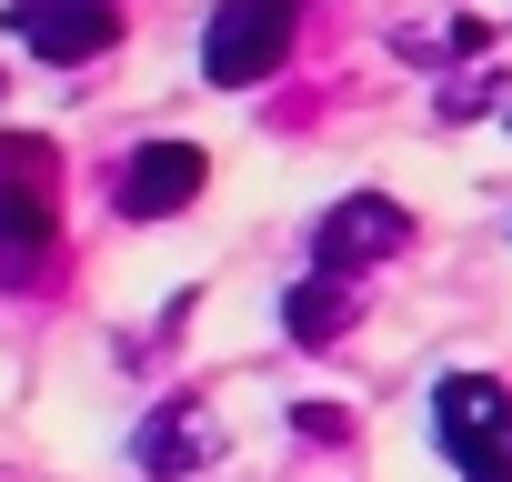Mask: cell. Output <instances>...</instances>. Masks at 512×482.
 <instances>
[{
	"instance_id": "cell-6",
	"label": "cell",
	"mask_w": 512,
	"mask_h": 482,
	"mask_svg": "<svg viewBox=\"0 0 512 482\" xmlns=\"http://www.w3.org/2000/svg\"><path fill=\"white\" fill-rule=\"evenodd\" d=\"M61 241V211L41 181H0V292H31V272L51 262Z\"/></svg>"
},
{
	"instance_id": "cell-9",
	"label": "cell",
	"mask_w": 512,
	"mask_h": 482,
	"mask_svg": "<svg viewBox=\"0 0 512 482\" xmlns=\"http://www.w3.org/2000/svg\"><path fill=\"white\" fill-rule=\"evenodd\" d=\"M0 181H61V161H51V141H0Z\"/></svg>"
},
{
	"instance_id": "cell-10",
	"label": "cell",
	"mask_w": 512,
	"mask_h": 482,
	"mask_svg": "<svg viewBox=\"0 0 512 482\" xmlns=\"http://www.w3.org/2000/svg\"><path fill=\"white\" fill-rule=\"evenodd\" d=\"M292 422H302V432H312V442H352V412H332V402H302V412H292Z\"/></svg>"
},
{
	"instance_id": "cell-3",
	"label": "cell",
	"mask_w": 512,
	"mask_h": 482,
	"mask_svg": "<svg viewBox=\"0 0 512 482\" xmlns=\"http://www.w3.org/2000/svg\"><path fill=\"white\" fill-rule=\"evenodd\" d=\"M412 241V211L402 201H382V191H352V201H332L322 211V231H312V252H322V272H342V282H362L372 262H392Z\"/></svg>"
},
{
	"instance_id": "cell-7",
	"label": "cell",
	"mask_w": 512,
	"mask_h": 482,
	"mask_svg": "<svg viewBox=\"0 0 512 482\" xmlns=\"http://www.w3.org/2000/svg\"><path fill=\"white\" fill-rule=\"evenodd\" d=\"M352 312H362V282H342V272H312V282L282 302L292 342H312V352H322V342H342V332H352Z\"/></svg>"
},
{
	"instance_id": "cell-11",
	"label": "cell",
	"mask_w": 512,
	"mask_h": 482,
	"mask_svg": "<svg viewBox=\"0 0 512 482\" xmlns=\"http://www.w3.org/2000/svg\"><path fill=\"white\" fill-rule=\"evenodd\" d=\"M292 11H302V0H292Z\"/></svg>"
},
{
	"instance_id": "cell-8",
	"label": "cell",
	"mask_w": 512,
	"mask_h": 482,
	"mask_svg": "<svg viewBox=\"0 0 512 482\" xmlns=\"http://www.w3.org/2000/svg\"><path fill=\"white\" fill-rule=\"evenodd\" d=\"M191 462H211V422H201L191 402L151 412V422H141V472H151V482H171V472H191Z\"/></svg>"
},
{
	"instance_id": "cell-2",
	"label": "cell",
	"mask_w": 512,
	"mask_h": 482,
	"mask_svg": "<svg viewBox=\"0 0 512 482\" xmlns=\"http://www.w3.org/2000/svg\"><path fill=\"white\" fill-rule=\"evenodd\" d=\"M292 51V0H221L211 31H201V71L221 91H251V81H272Z\"/></svg>"
},
{
	"instance_id": "cell-5",
	"label": "cell",
	"mask_w": 512,
	"mask_h": 482,
	"mask_svg": "<svg viewBox=\"0 0 512 482\" xmlns=\"http://www.w3.org/2000/svg\"><path fill=\"white\" fill-rule=\"evenodd\" d=\"M201 181H211V161H201L191 141H141L131 171H121V211H131V221H171V211L201 201Z\"/></svg>"
},
{
	"instance_id": "cell-4",
	"label": "cell",
	"mask_w": 512,
	"mask_h": 482,
	"mask_svg": "<svg viewBox=\"0 0 512 482\" xmlns=\"http://www.w3.org/2000/svg\"><path fill=\"white\" fill-rule=\"evenodd\" d=\"M11 31L41 51V61H91V51H111L121 41V0H11Z\"/></svg>"
},
{
	"instance_id": "cell-1",
	"label": "cell",
	"mask_w": 512,
	"mask_h": 482,
	"mask_svg": "<svg viewBox=\"0 0 512 482\" xmlns=\"http://www.w3.org/2000/svg\"><path fill=\"white\" fill-rule=\"evenodd\" d=\"M432 442L452 452L462 482H512V392L492 372H452L432 392Z\"/></svg>"
}]
</instances>
